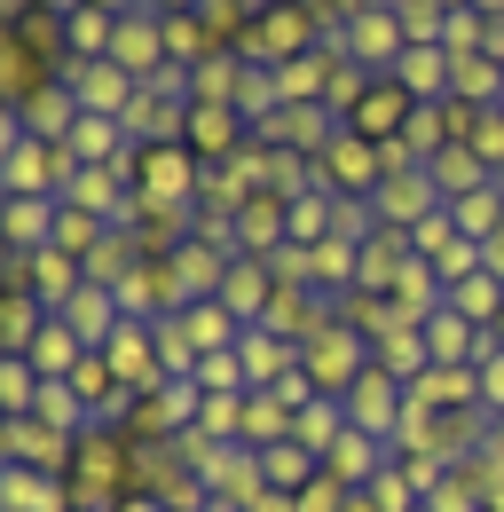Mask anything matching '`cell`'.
Wrapping results in <instances>:
<instances>
[{
    "label": "cell",
    "mask_w": 504,
    "mask_h": 512,
    "mask_svg": "<svg viewBox=\"0 0 504 512\" xmlns=\"http://www.w3.org/2000/svg\"><path fill=\"white\" fill-rule=\"evenodd\" d=\"M126 174H134V197H142V213H174V221H189V213H197V190H205V158H197L189 142H134Z\"/></svg>",
    "instance_id": "6da1fadb"
},
{
    "label": "cell",
    "mask_w": 504,
    "mask_h": 512,
    "mask_svg": "<svg viewBox=\"0 0 504 512\" xmlns=\"http://www.w3.org/2000/svg\"><path fill=\"white\" fill-rule=\"evenodd\" d=\"M71 174H79V166H71L63 142H40L16 111H0V190L8 197H63Z\"/></svg>",
    "instance_id": "7a4b0ae2"
},
{
    "label": "cell",
    "mask_w": 504,
    "mask_h": 512,
    "mask_svg": "<svg viewBox=\"0 0 504 512\" xmlns=\"http://www.w3.org/2000/svg\"><path fill=\"white\" fill-rule=\"evenodd\" d=\"M315 48H323L315 0H268L252 16V32L237 40V56H252V64H292V56H315Z\"/></svg>",
    "instance_id": "3957f363"
},
{
    "label": "cell",
    "mask_w": 504,
    "mask_h": 512,
    "mask_svg": "<svg viewBox=\"0 0 504 512\" xmlns=\"http://www.w3.org/2000/svg\"><path fill=\"white\" fill-rule=\"evenodd\" d=\"M300 371H308L323 394H347V386L371 371V331H363V323H347V316L315 323L308 339H300Z\"/></svg>",
    "instance_id": "277c9868"
},
{
    "label": "cell",
    "mask_w": 504,
    "mask_h": 512,
    "mask_svg": "<svg viewBox=\"0 0 504 512\" xmlns=\"http://www.w3.org/2000/svg\"><path fill=\"white\" fill-rule=\"evenodd\" d=\"M386 174H394V150H386V142H363V134H347V127H339V142L315 158V182L331 197H355V205H371Z\"/></svg>",
    "instance_id": "5b68a950"
},
{
    "label": "cell",
    "mask_w": 504,
    "mask_h": 512,
    "mask_svg": "<svg viewBox=\"0 0 504 512\" xmlns=\"http://www.w3.org/2000/svg\"><path fill=\"white\" fill-rule=\"evenodd\" d=\"M331 48H339L355 71H371V79H378V71H394V64H402V48H410L402 8H355V16L339 24V40H331Z\"/></svg>",
    "instance_id": "8992f818"
},
{
    "label": "cell",
    "mask_w": 504,
    "mask_h": 512,
    "mask_svg": "<svg viewBox=\"0 0 504 512\" xmlns=\"http://www.w3.org/2000/svg\"><path fill=\"white\" fill-rule=\"evenodd\" d=\"M339 402H347V426H355V434H378V442L394 449V434H402V418H410V386L394 379V371H363V379L347 386V394H339Z\"/></svg>",
    "instance_id": "52a82bcc"
},
{
    "label": "cell",
    "mask_w": 504,
    "mask_h": 512,
    "mask_svg": "<svg viewBox=\"0 0 504 512\" xmlns=\"http://www.w3.org/2000/svg\"><path fill=\"white\" fill-rule=\"evenodd\" d=\"M8 284H24L48 316H63V308L87 292V268L63 253V245H40V253H8Z\"/></svg>",
    "instance_id": "ba28073f"
},
{
    "label": "cell",
    "mask_w": 504,
    "mask_h": 512,
    "mask_svg": "<svg viewBox=\"0 0 504 512\" xmlns=\"http://www.w3.org/2000/svg\"><path fill=\"white\" fill-rule=\"evenodd\" d=\"M378 229H394V237H410V229H418V221H434L441 205H449V197H441V182H434V166H394V174H386V182H378Z\"/></svg>",
    "instance_id": "9c48e42d"
},
{
    "label": "cell",
    "mask_w": 504,
    "mask_h": 512,
    "mask_svg": "<svg viewBox=\"0 0 504 512\" xmlns=\"http://www.w3.org/2000/svg\"><path fill=\"white\" fill-rule=\"evenodd\" d=\"M63 205L95 213L103 229H134V213H142V197H134V174H126V166H79V174L63 182Z\"/></svg>",
    "instance_id": "30bf717a"
},
{
    "label": "cell",
    "mask_w": 504,
    "mask_h": 512,
    "mask_svg": "<svg viewBox=\"0 0 504 512\" xmlns=\"http://www.w3.org/2000/svg\"><path fill=\"white\" fill-rule=\"evenodd\" d=\"M71 79V95H79V111L87 119H134V103H142V79L111 56H95V64H63Z\"/></svg>",
    "instance_id": "8fae6325"
},
{
    "label": "cell",
    "mask_w": 504,
    "mask_h": 512,
    "mask_svg": "<svg viewBox=\"0 0 504 512\" xmlns=\"http://www.w3.org/2000/svg\"><path fill=\"white\" fill-rule=\"evenodd\" d=\"M252 134H260L268 150H292V158H323V150L339 142V119H331L323 103H276V111H268V119H260Z\"/></svg>",
    "instance_id": "7c38bea8"
},
{
    "label": "cell",
    "mask_w": 504,
    "mask_h": 512,
    "mask_svg": "<svg viewBox=\"0 0 504 512\" xmlns=\"http://www.w3.org/2000/svg\"><path fill=\"white\" fill-rule=\"evenodd\" d=\"M182 142L205 158V166H229V158L252 150L260 134H252V119L237 111V103H189V134H182Z\"/></svg>",
    "instance_id": "4fadbf2b"
},
{
    "label": "cell",
    "mask_w": 504,
    "mask_h": 512,
    "mask_svg": "<svg viewBox=\"0 0 504 512\" xmlns=\"http://www.w3.org/2000/svg\"><path fill=\"white\" fill-rule=\"evenodd\" d=\"M410 111H418V103H410V95H402V87H394V79L378 71L371 87L355 95V111H347V134H363V142H402Z\"/></svg>",
    "instance_id": "5bb4252c"
},
{
    "label": "cell",
    "mask_w": 504,
    "mask_h": 512,
    "mask_svg": "<svg viewBox=\"0 0 504 512\" xmlns=\"http://www.w3.org/2000/svg\"><path fill=\"white\" fill-rule=\"evenodd\" d=\"M71 449L56 426H40V418H0V465H40V473H71Z\"/></svg>",
    "instance_id": "9a60e30c"
},
{
    "label": "cell",
    "mask_w": 504,
    "mask_h": 512,
    "mask_svg": "<svg viewBox=\"0 0 504 512\" xmlns=\"http://www.w3.org/2000/svg\"><path fill=\"white\" fill-rule=\"evenodd\" d=\"M0 512H79V497H71V473L0 465Z\"/></svg>",
    "instance_id": "2e32d148"
},
{
    "label": "cell",
    "mask_w": 504,
    "mask_h": 512,
    "mask_svg": "<svg viewBox=\"0 0 504 512\" xmlns=\"http://www.w3.org/2000/svg\"><path fill=\"white\" fill-rule=\"evenodd\" d=\"M276 292H284L276 268H268L260 253H237V260H229V284H221V308H229L237 323H260L268 308H276Z\"/></svg>",
    "instance_id": "e0dca14e"
},
{
    "label": "cell",
    "mask_w": 504,
    "mask_h": 512,
    "mask_svg": "<svg viewBox=\"0 0 504 512\" xmlns=\"http://www.w3.org/2000/svg\"><path fill=\"white\" fill-rule=\"evenodd\" d=\"M410 402H418V410L465 418V410H481V371H473V363H434V371L410 379Z\"/></svg>",
    "instance_id": "ac0fdd59"
},
{
    "label": "cell",
    "mask_w": 504,
    "mask_h": 512,
    "mask_svg": "<svg viewBox=\"0 0 504 512\" xmlns=\"http://www.w3.org/2000/svg\"><path fill=\"white\" fill-rule=\"evenodd\" d=\"M237 363H245L252 394H260V386H276L284 371H300V339H284V331H268V323H245V339H237Z\"/></svg>",
    "instance_id": "d6986e66"
},
{
    "label": "cell",
    "mask_w": 504,
    "mask_h": 512,
    "mask_svg": "<svg viewBox=\"0 0 504 512\" xmlns=\"http://www.w3.org/2000/svg\"><path fill=\"white\" fill-rule=\"evenodd\" d=\"M386 465H394V449L378 442V434H355V426L323 449V473H331V481H347V489H371Z\"/></svg>",
    "instance_id": "ffe728a7"
},
{
    "label": "cell",
    "mask_w": 504,
    "mask_h": 512,
    "mask_svg": "<svg viewBox=\"0 0 504 512\" xmlns=\"http://www.w3.org/2000/svg\"><path fill=\"white\" fill-rule=\"evenodd\" d=\"M63 150H71V166H126V158H134V127H126V119H87V111H79V127L63 134Z\"/></svg>",
    "instance_id": "44dd1931"
},
{
    "label": "cell",
    "mask_w": 504,
    "mask_h": 512,
    "mask_svg": "<svg viewBox=\"0 0 504 512\" xmlns=\"http://www.w3.org/2000/svg\"><path fill=\"white\" fill-rule=\"evenodd\" d=\"M8 111H16V119H24V127L40 134V142H63V134L79 127V95H71V79H48V87H40V95H24V103H8Z\"/></svg>",
    "instance_id": "7402d4cb"
},
{
    "label": "cell",
    "mask_w": 504,
    "mask_h": 512,
    "mask_svg": "<svg viewBox=\"0 0 504 512\" xmlns=\"http://www.w3.org/2000/svg\"><path fill=\"white\" fill-rule=\"evenodd\" d=\"M56 213H63V197H8V205H0V221H8V253H40V245H56Z\"/></svg>",
    "instance_id": "603a6c76"
},
{
    "label": "cell",
    "mask_w": 504,
    "mask_h": 512,
    "mask_svg": "<svg viewBox=\"0 0 504 512\" xmlns=\"http://www.w3.org/2000/svg\"><path fill=\"white\" fill-rule=\"evenodd\" d=\"M245 71H252V56L213 48L197 71H182V87H189V103H237V95H245Z\"/></svg>",
    "instance_id": "cb8c5ba5"
},
{
    "label": "cell",
    "mask_w": 504,
    "mask_h": 512,
    "mask_svg": "<svg viewBox=\"0 0 504 512\" xmlns=\"http://www.w3.org/2000/svg\"><path fill=\"white\" fill-rule=\"evenodd\" d=\"M426 347H434V363H481V355H489V331L465 323L449 300H441L434 316H426Z\"/></svg>",
    "instance_id": "d4e9b609"
},
{
    "label": "cell",
    "mask_w": 504,
    "mask_h": 512,
    "mask_svg": "<svg viewBox=\"0 0 504 512\" xmlns=\"http://www.w3.org/2000/svg\"><path fill=\"white\" fill-rule=\"evenodd\" d=\"M410 103H449V48H402V64L386 71Z\"/></svg>",
    "instance_id": "484cf974"
},
{
    "label": "cell",
    "mask_w": 504,
    "mask_h": 512,
    "mask_svg": "<svg viewBox=\"0 0 504 512\" xmlns=\"http://www.w3.org/2000/svg\"><path fill=\"white\" fill-rule=\"evenodd\" d=\"M174 316H182V331H189V347H197V363H205V355H229V347H237V339H245V323L229 316V308H221V300H189V308H174Z\"/></svg>",
    "instance_id": "4316f807"
},
{
    "label": "cell",
    "mask_w": 504,
    "mask_h": 512,
    "mask_svg": "<svg viewBox=\"0 0 504 512\" xmlns=\"http://www.w3.org/2000/svg\"><path fill=\"white\" fill-rule=\"evenodd\" d=\"M111 40H119L111 8H71L63 16V64H95V56H111Z\"/></svg>",
    "instance_id": "83f0119b"
},
{
    "label": "cell",
    "mask_w": 504,
    "mask_h": 512,
    "mask_svg": "<svg viewBox=\"0 0 504 512\" xmlns=\"http://www.w3.org/2000/svg\"><path fill=\"white\" fill-rule=\"evenodd\" d=\"M315 473H323V457H315L308 442H292V434L260 449V481H268V489H284V497H300V489H308Z\"/></svg>",
    "instance_id": "f1b7e54d"
},
{
    "label": "cell",
    "mask_w": 504,
    "mask_h": 512,
    "mask_svg": "<svg viewBox=\"0 0 504 512\" xmlns=\"http://www.w3.org/2000/svg\"><path fill=\"white\" fill-rule=\"evenodd\" d=\"M63 323H71V331H79V339H87V347L103 355V347H111V331L126 323V308H119V292H103V284H87V292H79V300L63 308Z\"/></svg>",
    "instance_id": "f546056e"
},
{
    "label": "cell",
    "mask_w": 504,
    "mask_h": 512,
    "mask_svg": "<svg viewBox=\"0 0 504 512\" xmlns=\"http://www.w3.org/2000/svg\"><path fill=\"white\" fill-rule=\"evenodd\" d=\"M449 221H457V237H473V245L504 237V182H481V190L449 197Z\"/></svg>",
    "instance_id": "4dcf8cb0"
},
{
    "label": "cell",
    "mask_w": 504,
    "mask_h": 512,
    "mask_svg": "<svg viewBox=\"0 0 504 512\" xmlns=\"http://www.w3.org/2000/svg\"><path fill=\"white\" fill-rule=\"evenodd\" d=\"M40 331H48V308H40L24 284H8V292H0V355H32Z\"/></svg>",
    "instance_id": "1f68e13d"
},
{
    "label": "cell",
    "mask_w": 504,
    "mask_h": 512,
    "mask_svg": "<svg viewBox=\"0 0 504 512\" xmlns=\"http://www.w3.org/2000/svg\"><path fill=\"white\" fill-rule=\"evenodd\" d=\"M87 355H95V347H87V339H79V331H71L63 316H48V331L32 339V371H40V379H71Z\"/></svg>",
    "instance_id": "d6a6232c"
},
{
    "label": "cell",
    "mask_w": 504,
    "mask_h": 512,
    "mask_svg": "<svg viewBox=\"0 0 504 512\" xmlns=\"http://www.w3.org/2000/svg\"><path fill=\"white\" fill-rule=\"evenodd\" d=\"M158 16H166V8H158ZM213 48H221V40H213V24H205L197 8H174V16H166V64L174 71H197Z\"/></svg>",
    "instance_id": "836d02e7"
},
{
    "label": "cell",
    "mask_w": 504,
    "mask_h": 512,
    "mask_svg": "<svg viewBox=\"0 0 504 512\" xmlns=\"http://www.w3.org/2000/svg\"><path fill=\"white\" fill-rule=\"evenodd\" d=\"M292 418H300V410H292L284 394H268V386H260V394H245V449L284 442V434H292Z\"/></svg>",
    "instance_id": "e575fe53"
},
{
    "label": "cell",
    "mask_w": 504,
    "mask_h": 512,
    "mask_svg": "<svg viewBox=\"0 0 504 512\" xmlns=\"http://www.w3.org/2000/svg\"><path fill=\"white\" fill-rule=\"evenodd\" d=\"M323 237H339V197L315 182L292 197V245H323Z\"/></svg>",
    "instance_id": "d590c367"
},
{
    "label": "cell",
    "mask_w": 504,
    "mask_h": 512,
    "mask_svg": "<svg viewBox=\"0 0 504 512\" xmlns=\"http://www.w3.org/2000/svg\"><path fill=\"white\" fill-rule=\"evenodd\" d=\"M40 371H32V355H0V418H32L40 410Z\"/></svg>",
    "instance_id": "8d00e7d4"
},
{
    "label": "cell",
    "mask_w": 504,
    "mask_h": 512,
    "mask_svg": "<svg viewBox=\"0 0 504 512\" xmlns=\"http://www.w3.org/2000/svg\"><path fill=\"white\" fill-rule=\"evenodd\" d=\"M449 308L465 323H481V331H497V316H504V284L481 268V276H465V284H449Z\"/></svg>",
    "instance_id": "74e56055"
},
{
    "label": "cell",
    "mask_w": 504,
    "mask_h": 512,
    "mask_svg": "<svg viewBox=\"0 0 504 512\" xmlns=\"http://www.w3.org/2000/svg\"><path fill=\"white\" fill-rule=\"evenodd\" d=\"M339 434H347V402H339V394H315L308 410L292 418V442H308L315 457H323V449L339 442Z\"/></svg>",
    "instance_id": "f35d334b"
},
{
    "label": "cell",
    "mask_w": 504,
    "mask_h": 512,
    "mask_svg": "<svg viewBox=\"0 0 504 512\" xmlns=\"http://www.w3.org/2000/svg\"><path fill=\"white\" fill-rule=\"evenodd\" d=\"M434 182H441V197H465V190H481V182H497V174H489L465 142H449V150L434 158Z\"/></svg>",
    "instance_id": "ab89813d"
},
{
    "label": "cell",
    "mask_w": 504,
    "mask_h": 512,
    "mask_svg": "<svg viewBox=\"0 0 504 512\" xmlns=\"http://www.w3.org/2000/svg\"><path fill=\"white\" fill-rule=\"evenodd\" d=\"M103 237H111V229H103L95 213H79V205H63V213H56V245H63L71 260H79V268H87V253H95Z\"/></svg>",
    "instance_id": "60d3db41"
},
{
    "label": "cell",
    "mask_w": 504,
    "mask_h": 512,
    "mask_svg": "<svg viewBox=\"0 0 504 512\" xmlns=\"http://www.w3.org/2000/svg\"><path fill=\"white\" fill-rule=\"evenodd\" d=\"M197 386H205V394H252L245 363H237V347H229V355H205V363H197Z\"/></svg>",
    "instance_id": "b9f144b4"
},
{
    "label": "cell",
    "mask_w": 504,
    "mask_h": 512,
    "mask_svg": "<svg viewBox=\"0 0 504 512\" xmlns=\"http://www.w3.org/2000/svg\"><path fill=\"white\" fill-rule=\"evenodd\" d=\"M426 512H481V481H473L465 465H449V481L426 497Z\"/></svg>",
    "instance_id": "7bdbcfd3"
},
{
    "label": "cell",
    "mask_w": 504,
    "mask_h": 512,
    "mask_svg": "<svg viewBox=\"0 0 504 512\" xmlns=\"http://www.w3.org/2000/svg\"><path fill=\"white\" fill-rule=\"evenodd\" d=\"M473 371H481V410H489V418H504V347H497V339H489V355H481Z\"/></svg>",
    "instance_id": "ee69618b"
},
{
    "label": "cell",
    "mask_w": 504,
    "mask_h": 512,
    "mask_svg": "<svg viewBox=\"0 0 504 512\" xmlns=\"http://www.w3.org/2000/svg\"><path fill=\"white\" fill-rule=\"evenodd\" d=\"M252 512H300V497H284V489H260V497H252Z\"/></svg>",
    "instance_id": "f6af8a7d"
},
{
    "label": "cell",
    "mask_w": 504,
    "mask_h": 512,
    "mask_svg": "<svg viewBox=\"0 0 504 512\" xmlns=\"http://www.w3.org/2000/svg\"><path fill=\"white\" fill-rule=\"evenodd\" d=\"M481 268H489V276L504 284V237H489V245H481Z\"/></svg>",
    "instance_id": "bcb514c9"
},
{
    "label": "cell",
    "mask_w": 504,
    "mask_h": 512,
    "mask_svg": "<svg viewBox=\"0 0 504 512\" xmlns=\"http://www.w3.org/2000/svg\"><path fill=\"white\" fill-rule=\"evenodd\" d=\"M87 8H111V16H134V8H150V0H87Z\"/></svg>",
    "instance_id": "7dc6e473"
},
{
    "label": "cell",
    "mask_w": 504,
    "mask_h": 512,
    "mask_svg": "<svg viewBox=\"0 0 504 512\" xmlns=\"http://www.w3.org/2000/svg\"><path fill=\"white\" fill-rule=\"evenodd\" d=\"M481 449H489V457H504V418H489V442H481Z\"/></svg>",
    "instance_id": "c3c4849f"
},
{
    "label": "cell",
    "mask_w": 504,
    "mask_h": 512,
    "mask_svg": "<svg viewBox=\"0 0 504 512\" xmlns=\"http://www.w3.org/2000/svg\"><path fill=\"white\" fill-rule=\"evenodd\" d=\"M347 512H378V505H371V497H363V489H355V497H347Z\"/></svg>",
    "instance_id": "681fc988"
},
{
    "label": "cell",
    "mask_w": 504,
    "mask_h": 512,
    "mask_svg": "<svg viewBox=\"0 0 504 512\" xmlns=\"http://www.w3.org/2000/svg\"><path fill=\"white\" fill-rule=\"evenodd\" d=\"M434 8H473V0H434Z\"/></svg>",
    "instance_id": "f907efd6"
},
{
    "label": "cell",
    "mask_w": 504,
    "mask_h": 512,
    "mask_svg": "<svg viewBox=\"0 0 504 512\" xmlns=\"http://www.w3.org/2000/svg\"><path fill=\"white\" fill-rule=\"evenodd\" d=\"M418 512H426V505H418Z\"/></svg>",
    "instance_id": "816d5d0a"
},
{
    "label": "cell",
    "mask_w": 504,
    "mask_h": 512,
    "mask_svg": "<svg viewBox=\"0 0 504 512\" xmlns=\"http://www.w3.org/2000/svg\"><path fill=\"white\" fill-rule=\"evenodd\" d=\"M79 512H87V505H79Z\"/></svg>",
    "instance_id": "f5cc1de1"
}]
</instances>
